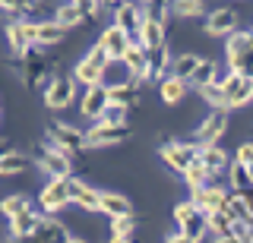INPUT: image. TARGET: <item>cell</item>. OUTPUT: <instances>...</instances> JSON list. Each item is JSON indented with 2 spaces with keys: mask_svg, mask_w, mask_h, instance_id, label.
I'll use <instances>...</instances> for the list:
<instances>
[{
  "mask_svg": "<svg viewBox=\"0 0 253 243\" xmlns=\"http://www.w3.org/2000/svg\"><path fill=\"white\" fill-rule=\"evenodd\" d=\"M174 221H177L180 234H187V237L196 240V243L209 234V218H206V211H200L193 202H180V206H174Z\"/></svg>",
  "mask_w": 253,
  "mask_h": 243,
  "instance_id": "cell-1",
  "label": "cell"
},
{
  "mask_svg": "<svg viewBox=\"0 0 253 243\" xmlns=\"http://www.w3.org/2000/svg\"><path fill=\"white\" fill-rule=\"evenodd\" d=\"M225 54H228V69L231 73H247V67L253 64V32H234L225 41Z\"/></svg>",
  "mask_w": 253,
  "mask_h": 243,
  "instance_id": "cell-2",
  "label": "cell"
},
{
  "mask_svg": "<svg viewBox=\"0 0 253 243\" xmlns=\"http://www.w3.org/2000/svg\"><path fill=\"white\" fill-rule=\"evenodd\" d=\"M47 145H54L63 155H79L85 148V133H79L70 123L54 120V123H47Z\"/></svg>",
  "mask_w": 253,
  "mask_h": 243,
  "instance_id": "cell-3",
  "label": "cell"
},
{
  "mask_svg": "<svg viewBox=\"0 0 253 243\" xmlns=\"http://www.w3.org/2000/svg\"><path fill=\"white\" fill-rule=\"evenodd\" d=\"M32 158H35V164H38V168H42L51 180H54V177H73V161H70V155L57 152V148L47 145V142L35 145Z\"/></svg>",
  "mask_w": 253,
  "mask_h": 243,
  "instance_id": "cell-4",
  "label": "cell"
},
{
  "mask_svg": "<svg viewBox=\"0 0 253 243\" xmlns=\"http://www.w3.org/2000/svg\"><path fill=\"white\" fill-rule=\"evenodd\" d=\"M158 155H162V161L168 164L171 171L187 174V171L200 161V145H196V142H168V145H162Z\"/></svg>",
  "mask_w": 253,
  "mask_h": 243,
  "instance_id": "cell-5",
  "label": "cell"
},
{
  "mask_svg": "<svg viewBox=\"0 0 253 243\" xmlns=\"http://www.w3.org/2000/svg\"><path fill=\"white\" fill-rule=\"evenodd\" d=\"M218 85L228 95V107H244V104L253 101V79L250 76H241V73H231V69H228V76Z\"/></svg>",
  "mask_w": 253,
  "mask_h": 243,
  "instance_id": "cell-6",
  "label": "cell"
},
{
  "mask_svg": "<svg viewBox=\"0 0 253 243\" xmlns=\"http://www.w3.org/2000/svg\"><path fill=\"white\" fill-rule=\"evenodd\" d=\"M16 57L26 64V73H22V79H26V85H47L51 79H47V69H51V64H47V57L42 51H38V44L35 48H29L26 54H16Z\"/></svg>",
  "mask_w": 253,
  "mask_h": 243,
  "instance_id": "cell-7",
  "label": "cell"
},
{
  "mask_svg": "<svg viewBox=\"0 0 253 243\" xmlns=\"http://www.w3.org/2000/svg\"><path fill=\"white\" fill-rule=\"evenodd\" d=\"M6 41H10L13 54H26L29 48L38 44V26L29 22V19H13L10 26H6Z\"/></svg>",
  "mask_w": 253,
  "mask_h": 243,
  "instance_id": "cell-8",
  "label": "cell"
},
{
  "mask_svg": "<svg viewBox=\"0 0 253 243\" xmlns=\"http://www.w3.org/2000/svg\"><path fill=\"white\" fill-rule=\"evenodd\" d=\"M70 186H73V177H54L51 183L42 190V196H38V202H42L44 211H60L63 206H70Z\"/></svg>",
  "mask_w": 253,
  "mask_h": 243,
  "instance_id": "cell-9",
  "label": "cell"
},
{
  "mask_svg": "<svg viewBox=\"0 0 253 243\" xmlns=\"http://www.w3.org/2000/svg\"><path fill=\"white\" fill-rule=\"evenodd\" d=\"M130 136V127L126 123H95V127L85 133V148H101V145H117Z\"/></svg>",
  "mask_w": 253,
  "mask_h": 243,
  "instance_id": "cell-10",
  "label": "cell"
},
{
  "mask_svg": "<svg viewBox=\"0 0 253 243\" xmlns=\"http://www.w3.org/2000/svg\"><path fill=\"white\" fill-rule=\"evenodd\" d=\"M225 133H228V114L212 111L209 117H203V123L196 127V145H215Z\"/></svg>",
  "mask_w": 253,
  "mask_h": 243,
  "instance_id": "cell-11",
  "label": "cell"
},
{
  "mask_svg": "<svg viewBox=\"0 0 253 243\" xmlns=\"http://www.w3.org/2000/svg\"><path fill=\"white\" fill-rule=\"evenodd\" d=\"M130 41H133L130 32H124L121 26H108L105 32H101V38H98V48L108 54V60H124Z\"/></svg>",
  "mask_w": 253,
  "mask_h": 243,
  "instance_id": "cell-12",
  "label": "cell"
},
{
  "mask_svg": "<svg viewBox=\"0 0 253 243\" xmlns=\"http://www.w3.org/2000/svg\"><path fill=\"white\" fill-rule=\"evenodd\" d=\"M73 101V79L70 76H54L51 82L44 85V104L51 111H60Z\"/></svg>",
  "mask_w": 253,
  "mask_h": 243,
  "instance_id": "cell-13",
  "label": "cell"
},
{
  "mask_svg": "<svg viewBox=\"0 0 253 243\" xmlns=\"http://www.w3.org/2000/svg\"><path fill=\"white\" fill-rule=\"evenodd\" d=\"M228 193L231 190H221V186L209 183V186H203V190H196L193 196H190V202H193L200 211H206V215H212V211H225Z\"/></svg>",
  "mask_w": 253,
  "mask_h": 243,
  "instance_id": "cell-14",
  "label": "cell"
},
{
  "mask_svg": "<svg viewBox=\"0 0 253 243\" xmlns=\"http://www.w3.org/2000/svg\"><path fill=\"white\" fill-rule=\"evenodd\" d=\"M108 104H111V92H108V85H92V89H85L79 111H83V117H89V120L98 123Z\"/></svg>",
  "mask_w": 253,
  "mask_h": 243,
  "instance_id": "cell-15",
  "label": "cell"
},
{
  "mask_svg": "<svg viewBox=\"0 0 253 243\" xmlns=\"http://www.w3.org/2000/svg\"><path fill=\"white\" fill-rule=\"evenodd\" d=\"M206 32L215 35V38H228L237 32V13L231 6H221V10H212L206 16Z\"/></svg>",
  "mask_w": 253,
  "mask_h": 243,
  "instance_id": "cell-16",
  "label": "cell"
},
{
  "mask_svg": "<svg viewBox=\"0 0 253 243\" xmlns=\"http://www.w3.org/2000/svg\"><path fill=\"white\" fill-rule=\"evenodd\" d=\"M171 64H174V60H171L168 44L149 51V73H146V82H165V79H168V73H171Z\"/></svg>",
  "mask_w": 253,
  "mask_h": 243,
  "instance_id": "cell-17",
  "label": "cell"
},
{
  "mask_svg": "<svg viewBox=\"0 0 253 243\" xmlns=\"http://www.w3.org/2000/svg\"><path fill=\"white\" fill-rule=\"evenodd\" d=\"M70 199L85 211H101V193L92 190V186L83 183V180H76V177H73V186H70Z\"/></svg>",
  "mask_w": 253,
  "mask_h": 243,
  "instance_id": "cell-18",
  "label": "cell"
},
{
  "mask_svg": "<svg viewBox=\"0 0 253 243\" xmlns=\"http://www.w3.org/2000/svg\"><path fill=\"white\" fill-rule=\"evenodd\" d=\"M142 19H146V13H142L136 3H124V6H117V10H114V26H121L124 32H130L133 38H136Z\"/></svg>",
  "mask_w": 253,
  "mask_h": 243,
  "instance_id": "cell-19",
  "label": "cell"
},
{
  "mask_svg": "<svg viewBox=\"0 0 253 243\" xmlns=\"http://www.w3.org/2000/svg\"><path fill=\"white\" fill-rule=\"evenodd\" d=\"M124 64H126V69H130L136 79H146V73H149V51L142 48V44L133 38L130 41V48H126V54H124Z\"/></svg>",
  "mask_w": 253,
  "mask_h": 243,
  "instance_id": "cell-20",
  "label": "cell"
},
{
  "mask_svg": "<svg viewBox=\"0 0 253 243\" xmlns=\"http://www.w3.org/2000/svg\"><path fill=\"white\" fill-rule=\"evenodd\" d=\"M42 221H44V215H38V211H26V215H19V218H10V237L32 240Z\"/></svg>",
  "mask_w": 253,
  "mask_h": 243,
  "instance_id": "cell-21",
  "label": "cell"
},
{
  "mask_svg": "<svg viewBox=\"0 0 253 243\" xmlns=\"http://www.w3.org/2000/svg\"><path fill=\"white\" fill-rule=\"evenodd\" d=\"M136 41L146 51H155V48H162V44H168V41H165V26L146 16V19H142V26H139V32H136Z\"/></svg>",
  "mask_w": 253,
  "mask_h": 243,
  "instance_id": "cell-22",
  "label": "cell"
},
{
  "mask_svg": "<svg viewBox=\"0 0 253 243\" xmlns=\"http://www.w3.org/2000/svg\"><path fill=\"white\" fill-rule=\"evenodd\" d=\"M228 190L231 193H253V168L241 161L228 164Z\"/></svg>",
  "mask_w": 253,
  "mask_h": 243,
  "instance_id": "cell-23",
  "label": "cell"
},
{
  "mask_svg": "<svg viewBox=\"0 0 253 243\" xmlns=\"http://www.w3.org/2000/svg\"><path fill=\"white\" fill-rule=\"evenodd\" d=\"M32 243H70V234H67V227H63L57 218H44V221L38 224Z\"/></svg>",
  "mask_w": 253,
  "mask_h": 243,
  "instance_id": "cell-24",
  "label": "cell"
},
{
  "mask_svg": "<svg viewBox=\"0 0 253 243\" xmlns=\"http://www.w3.org/2000/svg\"><path fill=\"white\" fill-rule=\"evenodd\" d=\"M200 164L209 171L212 177H218V174H225V171H228V164H231V161H228V155L221 152L218 145H200Z\"/></svg>",
  "mask_w": 253,
  "mask_h": 243,
  "instance_id": "cell-25",
  "label": "cell"
},
{
  "mask_svg": "<svg viewBox=\"0 0 253 243\" xmlns=\"http://www.w3.org/2000/svg\"><path fill=\"white\" fill-rule=\"evenodd\" d=\"M105 73H108V69L98 67V64H92L89 57H83V60L76 64V69H73L76 82H83L85 89H92V85H105Z\"/></svg>",
  "mask_w": 253,
  "mask_h": 243,
  "instance_id": "cell-26",
  "label": "cell"
},
{
  "mask_svg": "<svg viewBox=\"0 0 253 243\" xmlns=\"http://www.w3.org/2000/svg\"><path fill=\"white\" fill-rule=\"evenodd\" d=\"M101 211L108 218H124V215H133V202L124 193H101Z\"/></svg>",
  "mask_w": 253,
  "mask_h": 243,
  "instance_id": "cell-27",
  "label": "cell"
},
{
  "mask_svg": "<svg viewBox=\"0 0 253 243\" xmlns=\"http://www.w3.org/2000/svg\"><path fill=\"white\" fill-rule=\"evenodd\" d=\"M225 211H228V218H231V221H244V224H250V227H253V211H250L247 199H244L241 193H228Z\"/></svg>",
  "mask_w": 253,
  "mask_h": 243,
  "instance_id": "cell-28",
  "label": "cell"
},
{
  "mask_svg": "<svg viewBox=\"0 0 253 243\" xmlns=\"http://www.w3.org/2000/svg\"><path fill=\"white\" fill-rule=\"evenodd\" d=\"M70 29H63L60 22L47 19V22H38V48H51V44H60L67 38Z\"/></svg>",
  "mask_w": 253,
  "mask_h": 243,
  "instance_id": "cell-29",
  "label": "cell"
},
{
  "mask_svg": "<svg viewBox=\"0 0 253 243\" xmlns=\"http://www.w3.org/2000/svg\"><path fill=\"white\" fill-rule=\"evenodd\" d=\"M111 92V104H124L126 111L139 104V95H136V82H124V85H108Z\"/></svg>",
  "mask_w": 253,
  "mask_h": 243,
  "instance_id": "cell-30",
  "label": "cell"
},
{
  "mask_svg": "<svg viewBox=\"0 0 253 243\" xmlns=\"http://www.w3.org/2000/svg\"><path fill=\"white\" fill-rule=\"evenodd\" d=\"M200 64H203V60L196 57V54H180V57L171 64V76H174V79H184V82H190Z\"/></svg>",
  "mask_w": 253,
  "mask_h": 243,
  "instance_id": "cell-31",
  "label": "cell"
},
{
  "mask_svg": "<svg viewBox=\"0 0 253 243\" xmlns=\"http://www.w3.org/2000/svg\"><path fill=\"white\" fill-rule=\"evenodd\" d=\"M196 92H200V98L206 104H212V111H231V107H228V95H225V89H221L218 82L203 85V89H196Z\"/></svg>",
  "mask_w": 253,
  "mask_h": 243,
  "instance_id": "cell-32",
  "label": "cell"
},
{
  "mask_svg": "<svg viewBox=\"0 0 253 243\" xmlns=\"http://www.w3.org/2000/svg\"><path fill=\"white\" fill-rule=\"evenodd\" d=\"M171 13L177 19H196L206 13V0H171Z\"/></svg>",
  "mask_w": 253,
  "mask_h": 243,
  "instance_id": "cell-33",
  "label": "cell"
},
{
  "mask_svg": "<svg viewBox=\"0 0 253 243\" xmlns=\"http://www.w3.org/2000/svg\"><path fill=\"white\" fill-rule=\"evenodd\" d=\"M0 211H3L6 218H19V215H26V211H32V206H29L26 193H13L0 202Z\"/></svg>",
  "mask_w": 253,
  "mask_h": 243,
  "instance_id": "cell-34",
  "label": "cell"
},
{
  "mask_svg": "<svg viewBox=\"0 0 253 243\" xmlns=\"http://www.w3.org/2000/svg\"><path fill=\"white\" fill-rule=\"evenodd\" d=\"M29 168V158L22 152H10L0 158V177H13V174H22Z\"/></svg>",
  "mask_w": 253,
  "mask_h": 243,
  "instance_id": "cell-35",
  "label": "cell"
},
{
  "mask_svg": "<svg viewBox=\"0 0 253 243\" xmlns=\"http://www.w3.org/2000/svg\"><path fill=\"white\" fill-rule=\"evenodd\" d=\"M190 82H193L196 89L218 82V64H215V60H203V64L196 67V73H193V79H190Z\"/></svg>",
  "mask_w": 253,
  "mask_h": 243,
  "instance_id": "cell-36",
  "label": "cell"
},
{
  "mask_svg": "<svg viewBox=\"0 0 253 243\" xmlns=\"http://www.w3.org/2000/svg\"><path fill=\"white\" fill-rule=\"evenodd\" d=\"M54 22H60L63 29H76L79 22H85V16L79 13L76 3H63V6H57V13H54Z\"/></svg>",
  "mask_w": 253,
  "mask_h": 243,
  "instance_id": "cell-37",
  "label": "cell"
},
{
  "mask_svg": "<svg viewBox=\"0 0 253 243\" xmlns=\"http://www.w3.org/2000/svg\"><path fill=\"white\" fill-rule=\"evenodd\" d=\"M184 180H187V186H190V193H196V190H203V186H209V183H212V174H209V171H206V168H203V164H200V161H196V164H193V168H190V171H187V174H184Z\"/></svg>",
  "mask_w": 253,
  "mask_h": 243,
  "instance_id": "cell-38",
  "label": "cell"
},
{
  "mask_svg": "<svg viewBox=\"0 0 253 243\" xmlns=\"http://www.w3.org/2000/svg\"><path fill=\"white\" fill-rule=\"evenodd\" d=\"M184 92H187V82H184V79H174V76H168V79L162 82V98H165V104H177V101L184 98Z\"/></svg>",
  "mask_w": 253,
  "mask_h": 243,
  "instance_id": "cell-39",
  "label": "cell"
},
{
  "mask_svg": "<svg viewBox=\"0 0 253 243\" xmlns=\"http://www.w3.org/2000/svg\"><path fill=\"white\" fill-rule=\"evenodd\" d=\"M142 13H146L149 19L162 22V26H168V19L174 16V13H171V0H149V3H146V10H142Z\"/></svg>",
  "mask_w": 253,
  "mask_h": 243,
  "instance_id": "cell-40",
  "label": "cell"
},
{
  "mask_svg": "<svg viewBox=\"0 0 253 243\" xmlns=\"http://www.w3.org/2000/svg\"><path fill=\"white\" fill-rule=\"evenodd\" d=\"M209 218V234H215V237H231V218H228V211H212Z\"/></svg>",
  "mask_w": 253,
  "mask_h": 243,
  "instance_id": "cell-41",
  "label": "cell"
},
{
  "mask_svg": "<svg viewBox=\"0 0 253 243\" xmlns=\"http://www.w3.org/2000/svg\"><path fill=\"white\" fill-rule=\"evenodd\" d=\"M136 231V218L124 215V218H111V237H133Z\"/></svg>",
  "mask_w": 253,
  "mask_h": 243,
  "instance_id": "cell-42",
  "label": "cell"
},
{
  "mask_svg": "<svg viewBox=\"0 0 253 243\" xmlns=\"http://www.w3.org/2000/svg\"><path fill=\"white\" fill-rule=\"evenodd\" d=\"M98 123H117V127H121V123H126V107L124 104H108Z\"/></svg>",
  "mask_w": 253,
  "mask_h": 243,
  "instance_id": "cell-43",
  "label": "cell"
},
{
  "mask_svg": "<svg viewBox=\"0 0 253 243\" xmlns=\"http://www.w3.org/2000/svg\"><path fill=\"white\" fill-rule=\"evenodd\" d=\"M73 3L79 6V13H83L85 19H95L101 13V0H73Z\"/></svg>",
  "mask_w": 253,
  "mask_h": 243,
  "instance_id": "cell-44",
  "label": "cell"
},
{
  "mask_svg": "<svg viewBox=\"0 0 253 243\" xmlns=\"http://www.w3.org/2000/svg\"><path fill=\"white\" fill-rule=\"evenodd\" d=\"M234 161H241V164H247V168H253V142H244L241 148H237V158Z\"/></svg>",
  "mask_w": 253,
  "mask_h": 243,
  "instance_id": "cell-45",
  "label": "cell"
},
{
  "mask_svg": "<svg viewBox=\"0 0 253 243\" xmlns=\"http://www.w3.org/2000/svg\"><path fill=\"white\" fill-rule=\"evenodd\" d=\"M35 10H38V0H19V6H16V16L26 19L29 13H35Z\"/></svg>",
  "mask_w": 253,
  "mask_h": 243,
  "instance_id": "cell-46",
  "label": "cell"
},
{
  "mask_svg": "<svg viewBox=\"0 0 253 243\" xmlns=\"http://www.w3.org/2000/svg\"><path fill=\"white\" fill-rule=\"evenodd\" d=\"M165 243H196V240H190L187 234H180V231H177V234H171V237L165 240Z\"/></svg>",
  "mask_w": 253,
  "mask_h": 243,
  "instance_id": "cell-47",
  "label": "cell"
},
{
  "mask_svg": "<svg viewBox=\"0 0 253 243\" xmlns=\"http://www.w3.org/2000/svg\"><path fill=\"white\" fill-rule=\"evenodd\" d=\"M16 6H19V0H0V10H10V13H16Z\"/></svg>",
  "mask_w": 253,
  "mask_h": 243,
  "instance_id": "cell-48",
  "label": "cell"
},
{
  "mask_svg": "<svg viewBox=\"0 0 253 243\" xmlns=\"http://www.w3.org/2000/svg\"><path fill=\"white\" fill-rule=\"evenodd\" d=\"M126 0H101V10H105V6H111V10H117V6H124Z\"/></svg>",
  "mask_w": 253,
  "mask_h": 243,
  "instance_id": "cell-49",
  "label": "cell"
},
{
  "mask_svg": "<svg viewBox=\"0 0 253 243\" xmlns=\"http://www.w3.org/2000/svg\"><path fill=\"white\" fill-rule=\"evenodd\" d=\"M13 148H10V142H3V139H0V158H3V155H10Z\"/></svg>",
  "mask_w": 253,
  "mask_h": 243,
  "instance_id": "cell-50",
  "label": "cell"
},
{
  "mask_svg": "<svg viewBox=\"0 0 253 243\" xmlns=\"http://www.w3.org/2000/svg\"><path fill=\"white\" fill-rule=\"evenodd\" d=\"M111 243H136L133 237H111Z\"/></svg>",
  "mask_w": 253,
  "mask_h": 243,
  "instance_id": "cell-51",
  "label": "cell"
},
{
  "mask_svg": "<svg viewBox=\"0 0 253 243\" xmlns=\"http://www.w3.org/2000/svg\"><path fill=\"white\" fill-rule=\"evenodd\" d=\"M215 243H241V240H234V237H215Z\"/></svg>",
  "mask_w": 253,
  "mask_h": 243,
  "instance_id": "cell-52",
  "label": "cell"
},
{
  "mask_svg": "<svg viewBox=\"0 0 253 243\" xmlns=\"http://www.w3.org/2000/svg\"><path fill=\"white\" fill-rule=\"evenodd\" d=\"M70 243H85V240H79V237H70Z\"/></svg>",
  "mask_w": 253,
  "mask_h": 243,
  "instance_id": "cell-53",
  "label": "cell"
},
{
  "mask_svg": "<svg viewBox=\"0 0 253 243\" xmlns=\"http://www.w3.org/2000/svg\"><path fill=\"white\" fill-rule=\"evenodd\" d=\"M142 3H149V0H142Z\"/></svg>",
  "mask_w": 253,
  "mask_h": 243,
  "instance_id": "cell-54",
  "label": "cell"
}]
</instances>
